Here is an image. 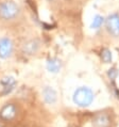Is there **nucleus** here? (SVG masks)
Here are the masks:
<instances>
[{"label": "nucleus", "instance_id": "f257e3e1", "mask_svg": "<svg viewBox=\"0 0 119 127\" xmlns=\"http://www.w3.org/2000/svg\"><path fill=\"white\" fill-rule=\"evenodd\" d=\"M20 14H21L20 6L12 0H5L0 3V19L11 22L18 18Z\"/></svg>", "mask_w": 119, "mask_h": 127}, {"label": "nucleus", "instance_id": "f03ea898", "mask_svg": "<svg viewBox=\"0 0 119 127\" xmlns=\"http://www.w3.org/2000/svg\"><path fill=\"white\" fill-rule=\"evenodd\" d=\"M94 100V93L88 88L82 87L76 90L73 94V101L80 107H87L93 103Z\"/></svg>", "mask_w": 119, "mask_h": 127}, {"label": "nucleus", "instance_id": "7ed1b4c3", "mask_svg": "<svg viewBox=\"0 0 119 127\" xmlns=\"http://www.w3.org/2000/svg\"><path fill=\"white\" fill-rule=\"evenodd\" d=\"M14 50L13 42L9 37L0 38V58L8 59L12 56Z\"/></svg>", "mask_w": 119, "mask_h": 127}, {"label": "nucleus", "instance_id": "20e7f679", "mask_svg": "<svg viewBox=\"0 0 119 127\" xmlns=\"http://www.w3.org/2000/svg\"><path fill=\"white\" fill-rule=\"evenodd\" d=\"M107 31L114 36H119V15L112 14L106 19Z\"/></svg>", "mask_w": 119, "mask_h": 127}, {"label": "nucleus", "instance_id": "39448f33", "mask_svg": "<svg viewBox=\"0 0 119 127\" xmlns=\"http://www.w3.org/2000/svg\"><path fill=\"white\" fill-rule=\"evenodd\" d=\"M17 113V108L15 105L13 104H8L1 109L0 111V116L4 121H11L16 116Z\"/></svg>", "mask_w": 119, "mask_h": 127}, {"label": "nucleus", "instance_id": "423d86ee", "mask_svg": "<svg viewBox=\"0 0 119 127\" xmlns=\"http://www.w3.org/2000/svg\"><path fill=\"white\" fill-rule=\"evenodd\" d=\"M40 43L38 40H30L22 45V52L26 55H34L40 49Z\"/></svg>", "mask_w": 119, "mask_h": 127}, {"label": "nucleus", "instance_id": "0eeeda50", "mask_svg": "<svg viewBox=\"0 0 119 127\" xmlns=\"http://www.w3.org/2000/svg\"><path fill=\"white\" fill-rule=\"evenodd\" d=\"M43 96L47 104H54L57 101V92L50 87H46L43 90Z\"/></svg>", "mask_w": 119, "mask_h": 127}, {"label": "nucleus", "instance_id": "6e6552de", "mask_svg": "<svg viewBox=\"0 0 119 127\" xmlns=\"http://www.w3.org/2000/svg\"><path fill=\"white\" fill-rule=\"evenodd\" d=\"M61 61L57 58H52L49 59L47 61V69L51 73H58L60 69H61Z\"/></svg>", "mask_w": 119, "mask_h": 127}, {"label": "nucleus", "instance_id": "1a4fd4ad", "mask_svg": "<svg viewBox=\"0 0 119 127\" xmlns=\"http://www.w3.org/2000/svg\"><path fill=\"white\" fill-rule=\"evenodd\" d=\"M94 123H95L96 127H107L108 125H110V120H108L106 114L101 113V114H98L96 116Z\"/></svg>", "mask_w": 119, "mask_h": 127}, {"label": "nucleus", "instance_id": "9d476101", "mask_svg": "<svg viewBox=\"0 0 119 127\" xmlns=\"http://www.w3.org/2000/svg\"><path fill=\"white\" fill-rule=\"evenodd\" d=\"M101 58H102L103 62L104 63H110L112 61V52L111 50H108V49H103L102 51H101Z\"/></svg>", "mask_w": 119, "mask_h": 127}, {"label": "nucleus", "instance_id": "9b49d317", "mask_svg": "<svg viewBox=\"0 0 119 127\" xmlns=\"http://www.w3.org/2000/svg\"><path fill=\"white\" fill-rule=\"evenodd\" d=\"M103 17L100 16V15H97L95 16V18L93 20V24H92V28L93 29H98V28L101 27V25L103 24Z\"/></svg>", "mask_w": 119, "mask_h": 127}, {"label": "nucleus", "instance_id": "f8f14e48", "mask_svg": "<svg viewBox=\"0 0 119 127\" xmlns=\"http://www.w3.org/2000/svg\"><path fill=\"white\" fill-rule=\"evenodd\" d=\"M1 84L2 86L5 87H14V84H15V81H14V79L12 78V77H10V78H4L2 81H1Z\"/></svg>", "mask_w": 119, "mask_h": 127}, {"label": "nucleus", "instance_id": "ddd939ff", "mask_svg": "<svg viewBox=\"0 0 119 127\" xmlns=\"http://www.w3.org/2000/svg\"><path fill=\"white\" fill-rule=\"evenodd\" d=\"M107 75H108V77L112 79V80H114L116 77L118 76V70L115 68V67H113V68H111V69H108V73H107Z\"/></svg>", "mask_w": 119, "mask_h": 127}, {"label": "nucleus", "instance_id": "4468645a", "mask_svg": "<svg viewBox=\"0 0 119 127\" xmlns=\"http://www.w3.org/2000/svg\"><path fill=\"white\" fill-rule=\"evenodd\" d=\"M49 1H51V0H49Z\"/></svg>", "mask_w": 119, "mask_h": 127}]
</instances>
